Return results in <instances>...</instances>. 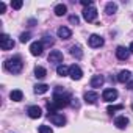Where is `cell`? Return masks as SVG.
I'll use <instances>...</instances> for the list:
<instances>
[{
    "label": "cell",
    "instance_id": "obj_1",
    "mask_svg": "<svg viewBox=\"0 0 133 133\" xmlns=\"http://www.w3.org/2000/svg\"><path fill=\"white\" fill-rule=\"evenodd\" d=\"M5 68H6V71H10L11 74H19V72L22 71V68H24L22 58H21V56H13V58L6 59Z\"/></svg>",
    "mask_w": 133,
    "mask_h": 133
},
{
    "label": "cell",
    "instance_id": "obj_2",
    "mask_svg": "<svg viewBox=\"0 0 133 133\" xmlns=\"http://www.w3.org/2000/svg\"><path fill=\"white\" fill-rule=\"evenodd\" d=\"M69 100H71V97H69V94H66V92H59V89L53 94V100H52V103L56 107V108H61V107H68L69 105Z\"/></svg>",
    "mask_w": 133,
    "mask_h": 133
},
{
    "label": "cell",
    "instance_id": "obj_3",
    "mask_svg": "<svg viewBox=\"0 0 133 133\" xmlns=\"http://www.w3.org/2000/svg\"><path fill=\"white\" fill-rule=\"evenodd\" d=\"M0 47H2V50H11L14 47V41L8 35H2L0 36Z\"/></svg>",
    "mask_w": 133,
    "mask_h": 133
},
{
    "label": "cell",
    "instance_id": "obj_4",
    "mask_svg": "<svg viewBox=\"0 0 133 133\" xmlns=\"http://www.w3.org/2000/svg\"><path fill=\"white\" fill-rule=\"evenodd\" d=\"M97 17V10L94 6H89V8H85L83 10V19L86 22H94Z\"/></svg>",
    "mask_w": 133,
    "mask_h": 133
},
{
    "label": "cell",
    "instance_id": "obj_5",
    "mask_svg": "<svg viewBox=\"0 0 133 133\" xmlns=\"http://www.w3.org/2000/svg\"><path fill=\"white\" fill-rule=\"evenodd\" d=\"M88 44H89V47H92V49L102 47V45H103V38L99 36V35H91V36L88 38Z\"/></svg>",
    "mask_w": 133,
    "mask_h": 133
},
{
    "label": "cell",
    "instance_id": "obj_6",
    "mask_svg": "<svg viewBox=\"0 0 133 133\" xmlns=\"http://www.w3.org/2000/svg\"><path fill=\"white\" fill-rule=\"evenodd\" d=\"M102 99H103L105 102H113V100L117 99V91H116L114 88H108V89H105V91L102 92Z\"/></svg>",
    "mask_w": 133,
    "mask_h": 133
},
{
    "label": "cell",
    "instance_id": "obj_7",
    "mask_svg": "<svg viewBox=\"0 0 133 133\" xmlns=\"http://www.w3.org/2000/svg\"><path fill=\"white\" fill-rule=\"evenodd\" d=\"M69 75H71V78H72V80H80V78L83 77V71L80 69V66L72 64L71 68H69Z\"/></svg>",
    "mask_w": 133,
    "mask_h": 133
},
{
    "label": "cell",
    "instance_id": "obj_8",
    "mask_svg": "<svg viewBox=\"0 0 133 133\" xmlns=\"http://www.w3.org/2000/svg\"><path fill=\"white\" fill-rule=\"evenodd\" d=\"M42 50H44V44H42L41 41L31 42V45H30V53H31L33 56H39V55L42 53Z\"/></svg>",
    "mask_w": 133,
    "mask_h": 133
},
{
    "label": "cell",
    "instance_id": "obj_9",
    "mask_svg": "<svg viewBox=\"0 0 133 133\" xmlns=\"http://www.w3.org/2000/svg\"><path fill=\"white\" fill-rule=\"evenodd\" d=\"M49 119L53 125H58V127H63L66 124V117L63 114H58V113H53V114H49Z\"/></svg>",
    "mask_w": 133,
    "mask_h": 133
},
{
    "label": "cell",
    "instance_id": "obj_10",
    "mask_svg": "<svg viewBox=\"0 0 133 133\" xmlns=\"http://www.w3.org/2000/svg\"><path fill=\"white\" fill-rule=\"evenodd\" d=\"M27 113H28V116H30L31 119H38V117L42 116V110H41L38 105H31V107H28Z\"/></svg>",
    "mask_w": 133,
    "mask_h": 133
},
{
    "label": "cell",
    "instance_id": "obj_11",
    "mask_svg": "<svg viewBox=\"0 0 133 133\" xmlns=\"http://www.w3.org/2000/svg\"><path fill=\"white\" fill-rule=\"evenodd\" d=\"M116 56H117V59L125 61V59H128V56H130V50L121 45V47H117V49H116Z\"/></svg>",
    "mask_w": 133,
    "mask_h": 133
},
{
    "label": "cell",
    "instance_id": "obj_12",
    "mask_svg": "<svg viewBox=\"0 0 133 133\" xmlns=\"http://www.w3.org/2000/svg\"><path fill=\"white\" fill-rule=\"evenodd\" d=\"M49 61L50 63H61L63 61V53L59 50H52L49 55Z\"/></svg>",
    "mask_w": 133,
    "mask_h": 133
},
{
    "label": "cell",
    "instance_id": "obj_13",
    "mask_svg": "<svg viewBox=\"0 0 133 133\" xmlns=\"http://www.w3.org/2000/svg\"><path fill=\"white\" fill-rule=\"evenodd\" d=\"M85 102L86 103H96V100L99 99V94L96 92V91H88V92H85Z\"/></svg>",
    "mask_w": 133,
    "mask_h": 133
},
{
    "label": "cell",
    "instance_id": "obj_14",
    "mask_svg": "<svg viewBox=\"0 0 133 133\" xmlns=\"http://www.w3.org/2000/svg\"><path fill=\"white\" fill-rule=\"evenodd\" d=\"M58 36H59L61 39H69V38L72 36V31H71L68 27H59V28H58Z\"/></svg>",
    "mask_w": 133,
    "mask_h": 133
},
{
    "label": "cell",
    "instance_id": "obj_15",
    "mask_svg": "<svg viewBox=\"0 0 133 133\" xmlns=\"http://www.w3.org/2000/svg\"><path fill=\"white\" fill-rule=\"evenodd\" d=\"M103 82H105V78H103L102 75H94V77L91 78V86H92V88H100V86L103 85Z\"/></svg>",
    "mask_w": 133,
    "mask_h": 133
},
{
    "label": "cell",
    "instance_id": "obj_16",
    "mask_svg": "<svg viewBox=\"0 0 133 133\" xmlns=\"http://www.w3.org/2000/svg\"><path fill=\"white\" fill-rule=\"evenodd\" d=\"M127 124H128V119H127L125 116H119V117H116V121H114V125H116L117 128H125Z\"/></svg>",
    "mask_w": 133,
    "mask_h": 133
},
{
    "label": "cell",
    "instance_id": "obj_17",
    "mask_svg": "<svg viewBox=\"0 0 133 133\" xmlns=\"http://www.w3.org/2000/svg\"><path fill=\"white\" fill-rule=\"evenodd\" d=\"M130 77H131V74H130L128 71H121L119 75H117V82H121V83H127V82L130 80Z\"/></svg>",
    "mask_w": 133,
    "mask_h": 133
},
{
    "label": "cell",
    "instance_id": "obj_18",
    "mask_svg": "<svg viewBox=\"0 0 133 133\" xmlns=\"http://www.w3.org/2000/svg\"><path fill=\"white\" fill-rule=\"evenodd\" d=\"M10 99H11V100H14V102H21V100L24 99V94H22V91H21V89H14V91H11Z\"/></svg>",
    "mask_w": 133,
    "mask_h": 133
},
{
    "label": "cell",
    "instance_id": "obj_19",
    "mask_svg": "<svg viewBox=\"0 0 133 133\" xmlns=\"http://www.w3.org/2000/svg\"><path fill=\"white\" fill-rule=\"evenodd\" d=\"M116 11H117V5H116L114 2H110V3H107V6H105V13H107L108 16L114 14Z\"/></svg>",
    "mask_w": 133,
    "mask_h": 133
},
{
    "label": "cell",
    "instance_id": "obj_20",
    "mask_svg": "<svg viewBox=\"0 0 133 133\" xmlns=\"http://www.w3.org/2000/svg\"><path fill=\"white\" fill-rule=\"evenodd\" d=\"M47 75V71L42 68V66H36V68H35V77L36 78H44Z\"/></svg>",
    "mask_w": 133,
    "mask_h": 133
},
{
    "label": "cell",
    "instance_id": "obj_21",
    "mask_svg": "<svg viewBox=\"0 0 133 133\" xmlns=\"http://www.w3.org/2000/svg\"><path fill=\"white\" fill-rule=\"evenodd\" d=\"M56 74L61 75V77L69 75V68H68V66H64V64H59L58 68H56Z\"/></svg>",
    "mask_w": 133,
    "mask_h": 133
},
{
    "label": "cell",
    "instance_id": "obj_22",
    "mask_svg": "<svg viewBox=\"0 0 133 133\" xmlns=\"http://www.w3.org/2000/svg\"><path fill=\"white\" fill-rule=\"evenodd\" d=\"M66 13H68V6H66V5L59 3V5L55 6V14H56V16H64Z\"/></svg>",
    "mask_w": 133,
    "mask_h": 133
},
{
    "label": "cell",
    "instance_id": "obj_23",
    "mask_svg": "<svg viewBox=\"0 0 133 133\" xmlns=\"http://www.w3.org/2000/svg\"><path fill=\"white\" fill-rule=\"evenodd\" d=\"M71 55H72V56H75L77 59H80V58L83 56V53H82V50H80V47H78V45H72V47H71Z\"/></svg>",
    "mask_w": 133,
    "mask_h": 133
},
{
    "label": "cell",
    "instance_id": "obj_24",
    "mask_svg": "<svg viewBox=\"0 0 133 133\" xmlns=\"http://www.w3.org/2000/svg\"><path fill=\"white\" fill-rule=\"evenodd\" d=\"M47 91H49V86L44 85V83H39V85L35 86V92H36V94H45Z\"/></svg>",
    "mask_w": 133,
    "mask_h": 133
},
{
    "label": "cell",
    "instance_id": "obj_25",
    "mask_svg": "<svg viewBox=\"0 0 133 133\" xmlns=\"http://www.w3.org/2000/svg\"><path fill=\"white\" fill-rule=\"evenodd\" d=\"M41 42H42L44 45H53V42H55V41L52 39V36H44V39H42Z\"/></svg>",
    "mask_w": 133,
    "mask_h": 133
},
{
    "label": "cell",
    "instance_id": "obj_26",
    "mask_svg": "<svg viewBox=\"0 0 133 133\" xmlns=\"http://www.w3.org/2000/svg\"><path fill=\"white\" fill-rule=\"evenodd\" d=\"M122 108H124L122 105H113V107H108V108H107V111H108L110 114H113L114 111H117V110H122Z\"/></svg>",
    "mask_w": 133,
    "mask_h": 133
},
{
    "label": "cell",
    "instance_id": "obj_27",
    "mask_svg": "<svg viewBox=\"0 0 133 133\" xmlns=\"http://www.w3.org/2000/svg\"><path fill=\"white\" fill-rule=\"evenodd\" d=\"M30 38H31V35H30L28 31H27V33H22V35H21V42H24V44H25V42H28V41H30Z\"/></svg>",
    "mask_w": 133,
    "mask_h": 133
},
{
    "label": "cell",
    "instance_id": "obj_28",
    "mask_svg": "<svg viewBox=\"0 0 133 133\" xmlns=\"http://www.w3.org/2000/svg\"><path fill=\"white\" fill-rule=\"evenodd\" d=\"M39 133H53V130L49 125H41L39 127Z\"/></svg>",
    "mask_w": 133,
    "mask_h": 133
},
{
    "label": "cell",
    "instance_id": "obj_29",
    "mask_svg": "<svg viewBox=\"0 0 133 133\" xmlns=\"http://www.w3.org/2000/svg\"><path fill=\"white\" fill-rule=\"evenodd\" d=\"M22 5H24V2H21V0H17V2H11V6H13L14 10H21Z\"/></svg>",
    "mask_w": 133,
    "mask_h": 133
},
{
    "label": "cell",
    "instance_id": "obj_30",
    "mask_svg": "<svg viewBox=\"0 0 133 133\" xmlns=\"http://www.w3.org/2000/svg\"><path fill=\"white\" fill-rule=\"evenodd\" d=\"M82 5L89 8V6H92V2H91V0H82Z\"/></svg>",
    "mask_w": 133,
    "mask_h": 133
},
{
    "label": "cell",
    "instance_id": "obj_31",
    "mask_svg": "<svg viewBox=\"0 0 133 133\" xmlns=\"http://www.w3.org/2000/svg\"><path fill=\"white\" fill-rule=\"evenodd\" d=\"M69 22L77 25V24H78V17H77V16H71V17H69Z\"/></svg>",
    "mask_w": 133,
    "mask_h": 133
},
{
    "label": "cell",
    "instance_id": "obj_32",
    "mask_svg": "<svg viewBox=\"0 0 133 133\" xmlns=\"http://www.w3.org/2000/svg\"><path fill=\"white\" fill-rule=\"evenodd\" d=\"M5 10H6V5L2 2V3H0V13H5Z\"/></svg>",
    "mask_w": 133,
    "mask_h": 133
},
{
    "label": "cell",
    "instance_id": "obj_33",
    "mask_svg": "<svg viewBox=\"0 0 133 133\" xmlns=\"http://www.w3.org/2000/svg\"><path fill=\"white\" fill-rule=\"evenodd\" d=\"M128 50H130V53H133V42L130 44V47H128Z\"/></svg>",
    "mask_w": 133,
    "mask_h": 133
},
{
    "label": "cell",
    "instance_id": "obj_34",
    "mask_svg": "<svg viewBox=\"0 0 133 133\" xmlns=\"http://www.w3.org/2000/svg\"><path fill=\"white\" fill-rule=\"evenodd\" d=\"M131 110H133V105H131Z\"/></svg>",
    "mask_w": 133,
    "mask_h": 133
}]
</instances>
